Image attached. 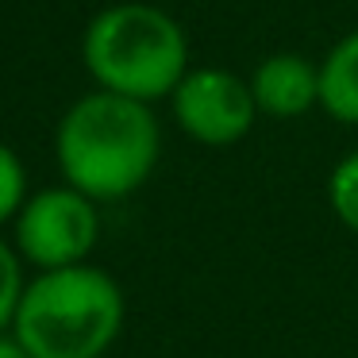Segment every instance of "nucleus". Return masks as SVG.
Here are the masks:
<instances>
[{"instance_id": "f257e3e1", "label": "nucleus", "mask_w": 358, "mask_h": 358, "mask_svg": "<svg viewBox=\"0 0 358 358\" xmlns=\"http://www.w3.org/2000/svg\"><path fill=\"white\" fill-rule=\"evenodd\" d=\"M55 155L66 185L89 201H124L155 173L162 131L150 104L120 93H89L62 116Z\"/></svg>"}, {"instance_id": "f03ea898", "label": "nucleus", "mask_w": 358, "mask_h": 358, "mask_svg": "<svg viewBox=\"0 0 358 358\" xmlns=\"http://www.w3.org/2000/svg\"><path fill=\"white\" fill-rule=\"evenodd\" d=\"M124 327V289L101 266L43 270L27 281L12 335L31 358H104Z\"/></svg>"}, {"instance_id": "7ed1b4c3", "label": "nucleus", "mask_w": 358, "mask_h": 358, "mask_svg": "<svg viewBox=\"0 0 358 358\" xmlns=\"http://www.w3.org/2000/svg\"><path fill=\"white\" fill-rule=\"evenodd\" d=\"M85 70L104 93L131 101H162L173 96L189 73V43L181 24L155 4H112L89 24L81 39Z\"/></svg>"}, {"instance_id": "20e7f679", "label": "nucleus", "mask_w": 358, "mask_h": 358, "mask_svg": "<svg viewBox=\"0 0 358 358\" xmlns=\"http://www.w3.org/2000/svg\"><path fill=\"white\" fill-rule=\"evenodd\" d=\"M16 224V239L12 247L20 250L24 262L35 270H66V266H81L93 255L96 239H101V216H96V201L78 193L73 185L43 189V193L27 196Z\"/></svg>"}, {"instance_id": "39448f33", "label": "nucleus", "mask_w": 358, "mask_h": 358, "mask_svg": "<svg viewBox=\"0 0 358 358\" xmlns=\"http://www.w3.org/2000/svg\"><path fill=\"white\" fill-rule=\"evenodd\" d=\"M170 101L178 127L204 147H231V143L247 139L258 116L250 81L216 70V66L189 70Z\"/></svg>"}, {"instance_id": "423d86ee", "label": "nucleus", "mask_w": 358, "mask_h": 358, "mask_svg": "<svg viewBox=\"0 0 358 358\" xmlns=\"http://www.w3.org/2000/svg\"><path fill=\"white\" fill-rule=\"evenodd\" d=\"M250 93L262 116L296 120L320 104V66L304 55H270L258 62Z\"/></svg>"}, {"instance_id": "0eeeda50", "label": "nucleus", "mask_w": 358, "mask_h": 358, "mask_svg": "<svg viewBox=\"0 0 358 358\" xmlns=\"http://www.w3.org/2000/svg\"><path fill=\"white\" fill-rule=\"evenodd\" d=\"M320 108L335 124H358V31L343 35L320 62Z\"/></svg>"}, {"instance_id": "6e6552de", "label": "nucleus", "mask_w": 358, "mask_h": 358, "mask_svg": "<svg viewBox=\"0 0 358 358\" xmlns=\"http://www.w3.org/2000/svg\"><path fill=\"white\" fill-rule=\"evenodd\" d=\"M327 201L347 231L358 235V150H350L327 178Z\"/></svg>"}, {"instance_id": "1a4fd4ad", "label": "nucleus", "mask_w": 358, "mask_h": 358, "mask_svg": "<svg viewBox=\"0 0 358 358\" xmlns=\"http://www.w3.org/2000/svg\"><path fill=\"white\" fill-rule=\"evenodd\" d=\"M24 258L12 243L0 239V331H12L16 324V312H20V301H24Z\"/></svg>"}, {"instance_id": "9d476101", "label": "nucleus", "mask_w": 358, "mask_h": 358, "mask_svg": "<svg viewBox=\"0 0 358 358\" xmlns=\"http://www.w3.org/2000/svg\"><path fill=\"white\" fill-rule=\"evenodd\" d=\"M27 201V173H24V162L12 147L0 143V224L20 216Z\"/></svg>"}, {"instance_id": "9b49d317", "label": "nucleus", "mask_w": 358, "mask_h": 358, "mask_svg": "<svg viewBox=\"0 0 358 358\" xmlns=\"http://www.w3.org/2000/svg\"><path fill=\"white\" fill-rule=\"evenodd\" d=\"M0 358H31V355L12 331H0Z\"/></svg>"}]
</instances>
